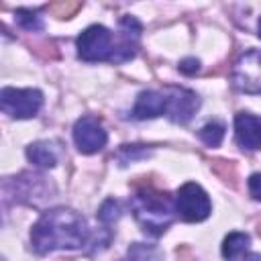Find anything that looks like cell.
<instances>
[{"mask_svg": "<svg viewBox=\"0 0 261 261\" xmlns=\"http://www.w3.org/2000/svg\"><path fill=\"white\" fill-rule=\"evenodd\" d=\"M88 224L82 214L71 208H53L31 228V245L37 253L45 255L57 249H77L88 241Z\"/></svg>", "mask_w": 261, "mask_h": 261, "instance_id": "1", "label": "cell"}, {"mask_svg": "<svg viewBox=\"0 0 261 261\" xmlns=\"http://www.w3.org/2000/svg\"><path fill=\"white\" fill-rule=\"evenodd\" d=\"M133 188L135 194L130 198V208L135 212V218L139 220L145 232L153 237L163 234L173 220V200L147 179L133 181Z\"/></svg>", "mask_w": 261, "mask_h": 261, "instance_id": "2", "label": "cell"}, {"mask_svg": "<svg viewBox=\"0 0 261 261\" xmlns=\"http://www.w3.org/2000/svg\"><path fill=\"white\" fill-rule=\"evenodd\" d=\"M116 45L112 33L102 24L88 27L77 37V57L84 61H114Z\"/></svg>", "mask_w": 261, "mask_h": 261, "instance_id": "3", "label": "cell"}, {"mask_svg": "<svg viewBox=\"0 0 261 261\" xmlns=\"http://www.w3.org/2000/svg\"><path fill=\"white\" fill-rule=\"evenodd\" d=\"M173 204H175V212L186 222L206 220L212 212V204H210L208 194L194 181H188L177 190Z\"/></svg>", "mask_w": 261, "mask_h": 261, "instance_id": "4", "label": "cell"}, {"mask_svg": "<svg viewBox=\"0 0 261 261\" xmlns=\"http://www.w3.org/2000/svg\"><path fill=\"white\" fill-rule=\"evenodd\" d=\"M43 104V94L35 88H2L0 108L10 118H31L39 112Z\"/></svg>", "mask_w": 261, "mask_h": 261, "instance_id": "5", "label": "cell"}, {"mask_svg": "<svg viewBox=\"0 0 261 261\" xmlns=\"http://www.w3.org/2000/svg\"><path fill=\"white\" fill-rule=\"evenodd\" d=\"M232 84L245 94H261V49H251L232 67Z\"/></svg>", "mask_w": 261, "mask_h": 261, "instance_id": "6", "label": "cell"}, {"mask_svg": "<svg viewBox=\"0 0 261 261\" xmlns=\"http://www.w3.org/2000/svg\"><path fill=\"white\" fill-rule=\"evenodd\" d=\"M73 141L77 145V149L82 153H98L106 141H108V135L104 130V126L100 124L98 118L94 116H82L75 124H73Z\"/></svg>", "mask_w": 261, "mask_h": 261, "instance_id": "7", "label": "cell"}, {"mask_svg": "<svg viewBox=\"0 0 261 261\" xmlns=\"http://www.w3.org/2000/svg\"><path fill=\"white\" fill-rule=\"evenodd\" d=\"M165 96H167V116L177 124H186L200 106L198 96L186 88H169Z\"/></svg>", "mask_w": 261, "mask_h": 261, "instance_id": "8", "label": "cell"}, {"mask_svg": "<svg viewBox=\"0 0 261 261\" xmlns=\"http://www.w3.org/2000/svg\"><path fill=\"white\" fill-rule=\"evenodd\" d=\"M234 137L243 149H261V118L249 112H239L234 116Z\"/></svg>", "mask_w": 261, "mask_h": 261, "instance_id": "9", "label": "cell"}, {"mask_svg": "<svg viewBox=\"0 0 261 261\" xmlns=\"http://www.w3.org/2000/svg\"><path fill=\"white\" fill-rule=\"evenodd\" d=\"M167 112V96L155 90H145L139 94L135 108H133V118L145 120V118H155L159 114Z\"/></svg>", "mask_w": 261, "mask_h": 261, "instance_id": "10", "label": "cell"}, {"mask_svg": "<svg viewBox=\"0 0 261 261\" xmlns=\"http://www.w3.org/2000/svg\"><path fill=\"white\" fill-rule=\"evenodd\" d=\"M27 157L39 167H55L59 159V147L53 141H37L27 147Z\"/></svg>", "mask_w": 261, "mask_h": 261, "instance_id": "11", "label": "cell"}, {"mask_svg": "<svg viewBox=\"0 0 261 261\" xmlns=\"http://www.w3.org/2000/svg\"><path fill=\"white\" fill-rule=\"evenodd\" d=\"M249 243H251L249 234H245V232H230L224 239V243H222V257L228 259V261L239 259L249 249Z\"/></svg>", "mask_w": 261, "mask_h": 261, "instance_id": "12", "label": "cell"}, {"mask_svg": "<svg viewBox=\"0 0 261 261\" xmlns=\"http://www.w3.org/2000/svg\"><path fill=\"white\" fill-rule=\"evenodd\" d=\"M200 139L208 145V147H218L224 139V124L218 122V120H212V122H206L202 128H200Z\"/></svg>", "mask_w": 261, "mask_h": 261, "instance_id": "13", "label": "cell"}, {"mask_svg": "<svg viewBox=\"0 0 261 261\" xmlns=\"http://www.w3.org/2000/svg\"><path fill=\"white\" fill-rule=\"evenodd\" d=\"M14 18H16V22H18L22 29H27V31H41V29H43V20H41V16H39L37 10L18 8V10L14 12Z\"/></svg>", "mask_w": 261, "mask_h": 261, "instance_id": "14", "label": "cell"}, {"mask_svg": "<svg viewBox=\"0 0 261 261\" xmlns=\"http://www.w3.org/2000/svg\"><path fill=\"white\" fill-rule=\"evenodd\" d=\"M212 169H214V173H216L220 179L234 184V179H237V167H234V163H232V161L216 159V161H212Z\"/></svg>", "mask_w": 261, "mask_h": 261, "instance_id": "15", "label": "cell"}, {"mask_svg": "<svg viewBox=\"0 0 261 261\" xmlns=\"http://www.w3.org/2000/svg\"><path fill=\"white\" fill-rule=\"evenodd\" d=\"M120 216V204L116 202V200H106L102 206H100V210H98V218H100V222H104V224H112L116 218Z\"/></svg>", "mask_w": 261, "mask_h": 261, "instance_id": "16", "label": "cell"}, {"mask_svg": "<svg viewBox=\"0 0 261 261\" xmlns=\"http://www.w3.org/2000/svg\"><path fill=\"white\" fill-rule=\"evenodd\" d=\"M80 8H82L80 2H67V0L65 2H53L47 6V10H51L57 18H71Z\"/></svg>", "mask_w": 261, "mask_h": 261, "instance_id": "17", "label": "cell"}, {"mask_svg": "<svg viewBox=\"0 0 261 261\" xmlns=\"http://www.w3.org/2000/svg\"><path fill=\"white\" fill-rule=\"evenodd\" d=\"M137 157H147V149L143 145H122L118 151L120 165H126L128 161H135Z\"/></svg>", "mask_w": 261, "mask_h": 261, "instance_id": "18", "label": "cell"}, {"mask_svg": "<svg viewBox=\"0 0 261 261\" xmlns=\"http://www.w3.org/2000/svg\"><path fill=\"white\" fill-rule=\"evenodd\" d=\"M249 192L255 200H261V173H253L249 177Z\"/></svg>", "mask_w": 261, "mask_h": 261, "instance_id": "19", "label": "cell"}, {"mask_svg": "<svg viewBox=\"0 0 261 261\" xmlns=\"http://www.w3.org/2000/svg\"><path fill=\"white\" fill-rule=\"evenodd\" d=\"M198 67H200V61H198V59H194V57L184 59V61H181V65H179V69H181L184 73H196V71H198Z\"/></svg>", "mask_w": 261, "mask_h": 261, "instance_id": "20", "label": "cell"}, {"mask_svg": "<svg viewBox=\"0 0 261 261\" xmlns=\"http://www.w3.org/2000/svg\"><path fill=\"white\" fill-rule=\"evenodd\" d=\"M247 261H261V257H259V255H249Z\"/></svg>", "mask_w": 261, "mask_h": 261, "instance_id": "21", "label": "cell"}, {"mask_svg": "<svg viewBox=\"0 0 261 261\" xmlns=\"http://www.w3.org/2000/svg\"><path fill=\"white\" fill-rule=\"evenodd\" d=\"M257 29H259V37H261V18H259V27Z\"/></svg>", "mask_w": 261, "mask_h": 261, "instance_id": "22", "label": "cell"}, {"mask_svg": "<svg viewBox=\"0 0 261 261\" xmlns=\"http://www.w3.org/2000/svg\"><path fill=\"white\" fill-rule=\"evenodd\" d=\"M259 234H261V224H259Z\"/></svg>", "mask_w": 261, "mask_h": 261, "instance_id": "23", "label": "cell"}]
</instances>
